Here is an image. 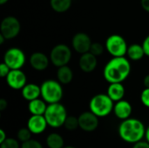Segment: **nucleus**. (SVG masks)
Returning <instances> with one entry per match:
<instances>
[{
    "mask_svg": "<svg viewBox=\"0 0 149 148\" xmlns=\"http://www.w3.org/2000/svg\"><path fill=\"white\" fill-rule=\"evenodd\" d=\"M131 72V64L125 57H113L104 67V79L109 83H122Z\"/></svg>",
    "mask_w": 149,
    "mask_h": 148,
    "instance_id": "1",
    "label": "nucleus"
},
{
    "mask_svg": "<svg viewBox=\"0 0 149 148\" xmlns=\"http://www.w3.org/2000/svg\"><path fill=\"white\" fill-rule=\"evenodd\" d=\"M120 137L127 143H136L142 140L146 135V128L144 124L137 119L128 118L122 120L119 126Z\"/></svg>",
    "mask_w": 149,
    "mask_h": 148,
    "instance_id": "2",
    "label": "nucleus"
},
{
    "mask_svg": "<svg viewBox=\"0 0 149 148\" xmlns=\"http://www.w3.org/2000/svg\"><path fill=\"white\" fill-rule=\"evenodd\" d=\"M42 99L48 104L58 103L63 98V87L59 81L48 79L40 85Z\"/></svg>",
    "mask_w": 149,
    "mask_h": 148,
    "instance_id": "3",
    "label": "nucleus"
},
{
    "mask_svg": "<svg viewBox=\"0 0 149 148\" xmlns=\"http://www.w3.org/2000/svg\"><path fill=\"white\" fill-rule=\"evenodd\" d=\"M48 126L53 128H59L64 126L67 118V112L65 107L58 103L49 104L44 114Z\"/></svg>",
    "mask_w": 149,
    "mask_h": 148,
    "instance_id": "4",
    "label": "nucleus"
},
{
    "mask_svg": "<svg viewBox=\"0 0 149 148\" xmlns=\"http://www.w3.org/2000/svg\"><path fill=\"white\" fill-rule=\"evenodd\" d=\"M113 101L107 94L100 93L93 96L89 103V108L92 113L99 118L106 117L113 111Z\"/></svg>",
    "mask_w": 149,
    "mask_h": 148,
    "instance_id": "5",
    "label": "nucleus"
},
{
    "mask_svg": "<svg viewBox=\"0 0 149 148\" xmlns=\"http://www.w3.org/2000/svg\"><path fill=\"white\" fill-rule=\"evenodd\" d=\"M106 49L113 57H124L127 52L128 46L122 36L113 34L107 38Z\"/></svg>",
    "mask_w": 149,
    "mask_h": 148,
    "instance_id": "6",
    "label": "nucleus"
},
{
    "mask_svg": "<svg viewBox=\"0 0 149 148\" xmlns=\"http://www.w3.org/2000/svg\"><path fill=\"white\" fill-rule=\"evenodd\" d=\"M72 58L71 49L64 44L55 45L50 53V61L54 66L60 67L66 65Z\"/></svg>",
    "mask_w": 149,
    "mask_h": 148,
    "instance_id": "7",
    "label": "nucleus"
},
{
    "mask_svg": "<svg viewBox=\"0 0 149 148\" xmlns=\"http://www.w3.org/2000/svg\"><path fill=\"white\" fill-rule=\"evenodd\" d=\"M3 62L11 70L21 69L25 64V54L20 48H10L3 55Z\"/></svg>",
    "mask_w": 149,
    "mask_h": 148,
    "instance_id": "8",
    "label": "nucleus"
},
{
    "mask_svg": "<svg viewBox=\"0 0 149 148\" xmlns=\"http://www.w3.org/2000/svg\"><path fill=\"white\" fill-rule=\"evenodd\" d=\"M20 31L21 24L17 17L8 16L2 20L0 24V31L6 39L15 38L19 34Z\"/></svg>",
    "mask_w": 149,
    "mask_h": 148,
    "instance_id": "9",
    "label": "nucleus"
},
{
    "mask_svg": "<svg viewBox=\"0 0 149 148\" xmlns=\"http://www.w3.org/2000/svg\"><path fill=\"white\" fill-rule=\"evenodd\" d=\"M26 75L21 69L10 70L6 77L7 85L13 90H22L23 87L27 84Z\"/></svg>",
    "mask_w": 149,
    "mask_h": 148,
    "instance_id": "10",
    "label": "nucleus"
},
{
    "mask_svg": "<svg viewBox=\"0 0 149 148\" xmlns=\"http://www.w3.org/2000/svg\"><path fill=\"white\" fill-rule=\"evenodd\" d=\"M79 128L85 132H93L99 126V117L93 113L85 112L79 116Z\"/></svg>",
    "mask_w": 149,
    "mask_h": 148,
    "instance_id": "11",
    "label": "nucleus"
},
{
    "mask_svg": "<svg viewBox=\"0 0 149 148\" xmlns=\"http://www.w3.org/2000/svg\"><path fill=\"white\" fill-rule=\"evenodd\" d=\"M92 44L91 38L84 32H79L75 34L72 41V48L80 54L90 51Z\"/></svg>",
    "mask_w": 149,
    "mask_h": 148,
    "instance_id": "12",
    "label": "nucleus"
},
{
    "mask_svg": "<svg viewBox=\"0 0 149 148\" xmlns=\"http://www.w3.org/2000/svg\"><path fill=\"white\" fill-rule=\"evenodd\" d=\"M48 124L44 115H31L27 121V127L33 134H40L46 129Z\"/></svg>",
    "mask_w": 149,
    "mask_h": 148,
    "instance_id": "13",
    "label": "nucleus"
},
{
    "mask_svg": "<svg viewBox=\"0 0 149 148\" xmlns=\"http://www.w3.org/2000/svg\"><path fill=\"white\" fill-rule=\"evenodd\" d=\"M79 65L82 72L90 73L93 72L95 68L97 67V65H98L97 57L93 55V53H91L90 51L83 53L81 54V57L79 58Z\"/></svg>",
    "mask_w": 149,
    "mask_h": 148,
    "instance_id": "14",
    "label": "nucleus"
},
{
    "mask_svg": "<svg viewBox=\"0 0 149 148\" xmlns=\"http://www.w3.org/2000/svg\"><path fill=\"white\" fill-rule=\"evenodd\" d=\"M30 65L36 71H45L49 65V58L45 53L37 51L31 55Z\"/></svg>",
    "mask_w": 149,
    "mask_h": 148,
    "instance_id": "15",
    "label": "nucleus"
},
{
    "mask_svg": "<svg viewBox=\"0 0 149 148\" xmlns=\"http://www.w3.org/2000/svg\"><path fill=\"white\" fill-rule=\"evenodd\" d=\"M132 112H133V107L131 104L127 100L121 99L120 101H117L113 106V113L115 116L121 120L130 118Z\"/></svg>",
    "mask_w": 149,
    "mask_h": 148,
    "instance_id": "16",
    "label": "nucleus"
},
{
    "mask_svg": "<svg viewBox=\"0 0 149 148\" xmlns=\"http://www.w3.org/2000/svg\"><path fill=\"white\" fill-rule=\"evenodd\" d=\"M22 96L27 101H31L33 99H38L41 96V88L36 84H26L22 89Z\"/></svg>",
    "mask_w": 149,
    "mask_h": 148,
    "instance_id": "17",
    "label": "nucleus"
},
{
    "mask_svg": "<svg viewBox=\"0 0 149 148\" xmlns=\"http://www.w3.org/2000/svg\"><path fill=\"white\" fill-rule=\"evenodd\" d=\"M125 87L121 83H112L107 88V95L114 102L121 100L125 96Z\"/></svg>",
    "mask_w": 149,
    "mask_h": 148,
    "instance_id": "18",
    "label": "nucleus"
},
{
    "mask_svg": "<svg viewBox=\"0 0 149 148\" xmlns=\"http://www.w3.org/2000/svg\"><path fill=\"white\" fill-rule=\"evenodd\" d=\"M47 106L44 99H36L29 101L28 110L31 115H44L46 111Z\"/></svg>",
    "mask_w": 149,
    "mask_h": 148,
    "instance_id": "19",
    "label": "nucleus"
},
{
    "mask_svg": "<svg viewBox=\"0 0 149 148\" xmlns=\"http://www.w3.org/2000/svg\"><path fill=\"white\" fill-rule=\"evenodd\" d=\"M57 78H58V81H59L62 85H67L72 82L73 79V72L67 65H63L58 67Z\"/></svg>",
    "mask_w": 149,
    "mask_h": 148,
    "instance_id": "20",
    "label": "nucleus"
},
{
    "mask_svg": "<svg viewBox=\"0 0 149 148\" xmlns=\"http://www.w3.org/2000/svg\"><path fill=\"white\" fill-rule=\"evenodd\" d=\"M127 55L131 60L138 61V60H141L146 54L142 47V44H133L130 46H128Z\"/></svg>",
    "mask_w": 149,
    "mask_h": 148,
    "instance_id": "21",
    "label": "nucleus"
},
{
    "mask_svg": "<svg viewBox=\"0 0 149 148\" xmlns=\"http://www.w3.org/2000/svg\"><path fill=\"white\" fill-rule=\"evenodd\" d=\"M50 4L54 11L63 13L71 8L72 0H50Z\"/></svg>",
    "mask_w": 149,
    "mask_h": 148,
    "instance_id": "22",
    "label": "nucleus"
},
{
    "mask_svg": "<svg viewBox=\"0 0 149 148\" xmlns=\"http://www.w3.org/2000/svg\"><path fill=\"white\" fill-rule=\"evenodd\" d=\"M46 145L49 148H63L65 142L62 136L58 133H50L46 138Z\"/></svg>",
    "mask_w": 149,
    "mask_h": 148,
    "instance_id": "23",
    "label": "nucleus"
},
{
    "mask_svg": "<svg viewBox=\"0 0 149 148\" xmlns=\"http://www.w3.org/2000/svg\"><path fill=\"white\" fill-rule=\"evenodd\" d=\"M64 126L68 130V131H74L78 127H79V118H76L74 116H67Z\"/></svg>",
    "mask_w": 149,
    "mask_h": 148,
    "instance_id": "24",
    "label": "nucleus"
},
{
    "mask_svg": "<svg viewBox=\"0 0 149 148\" xmlns=\"http://www.w3.org/2000/svg\"><path fill=\"white\" fill-rule=\"evenodd\" d=\"M31 133H32L28 129V127H26V128H21V129L18 130L17 134V140L23 143V142H25V141H28V140H31Z\"/></svg>",
    "mask_w": 149,
    "mask_h": 148,
    "instance_id": "25",
    "label": "nucleus"
},
{
    "mask_svg": "<svg viewBox=\"0 0 149 148\" xmlns=\"http://www.w3.org/2000/svg\"><path fill=\"white\" fill-rule=\"evenodd\" d=\"M0 148H20V147L17 140L12 138H7L3 143L0 144Z\"/></svg>",
    "mask_w": 149,
    "mask_h": 148,
    "instance_id": "26",
    "label": "nucleus"
},
{
    "mask_svg": "<svg viewBox=\"0 0 149 148\" xmlns=\"http://www.w3.org/2000/svg\"><path fill=\"white\" fill-rule=\"evenodd\" d=\"M104 51V46L99 43V42H95V43H93L92 45H91V48H90V52L93 53V55H95L96 57L98 56H100Z\"/></svg>",
    "mask_w": 149,
    "mask_h": 148,
    "instance_id": "27",
    "label": "nucleus"
},
{
    "mask_svg": "<svg viewBox=\"0 0 149 148\" xmlns=\"http://www.w3.org/2000/svg\"><path fill=\"white\" fill-rule=\"evenodd\" d=\"M21 148H43V146L38 140L31 139L28 141L23 142L21 145Z\"/></svg>",
    "mask_w": 149,
    "mask_h": 148,
    "instance_id": "28",
    "label": "nucleus"
},
{
    "mask_svg": "<svg viewBox=\"0 0 149 148\" xmlns=\"http://www.w3.org/2000/svg\"><path fill=\"white\" fill-rule=\"evenodd\" d=\"M141 103L149 108V88H145L141 93Z\"/></svg>",
    "mask_w": 149,
    "mask_h": 148,
    "instance_id": "29",
    "label": "nucleus"
},
{
    "mask_svg": "<svg viewBox=\"0 0 149 148\" xmlns=\"http://www.w3.org/2000/svg\"><path fill=\"white\" fill-rule=\"evenodd\" d=\"M10 70L11 69L4 62L1 63V65H0V76L2 78H6L7 75L9 74V72H10Z\"/></svg>",
    "mask_w": 149,
    "mask_h": 148,
    "instance_id": "30",
    "label": "nucleus"
},
{
    "mask_svg": "<svg viewBox=\"0 0 149 148\" xmlns=\"http://www.w3.org/2000/svg\"><path fill=\"white\" fill-rule=\"evenodd\" d=\"M142 47L144 49V51H145V54L149 57V35L147 36L142 43Z\"/></svg>",
    "mask_w": 149,
    "mask_h": 148,
    "instance_id": "31",
    "label": "nucleus"
},
{
    "mask_svg": "<svg viewBox=\"0 0 149 148\" xmlns=\"http://www.w3.org/2000/svg\"><path fill=\"white\" fill-rule=\"evenodd\" d=\"M133 148H149V143L148 141H138L134 143Z\"/></svg>",
    "mask_w": 149,
    "mask_h": 148,
    "instance_id": "32",
    "label": "nucleus"
},
{
    "mask_svg": "<svg viewBox=\"0 0 149 148\" xmlns=\"http://www.w3.org/2000/svg\"><path fill=\"white\" fill-rule=\"evenodd\" d=\"M141 4L143 10L149 13V0H141Z\"/></svg>",
    "mask_w": 149,
    "mask_h": 148,
    "instance_id": "33",
    "label": "nucleus"
},
{
    "mask_svg": "<svg viewBox=\"0 0 149 148\" xmlns=\"http://www.w3.org/2000/svg\"><path fill=\"white\" fill-rule=\"evenodd\" d=\"M8 106V102L5 99H0V111H4Z\"/></svg>",
    "mask_w": 149,
    "mask_h": 148,
    "instance_id": "34",
    "label": "nucleus"
},
{
    "mask_svg": "<svg viewBox=\"0 0 149 148\" xmlns=\"http://www.w3.org/2000/svg\"><path fill=\"white\" fill-rule=\"evenodd\" d=\"M6 139H7V137H6L5 132L3 129H0V144L3 143Z\"/></svg>",
    "mask_w": 149,
    "mask_h": 148,
    "instance_id": "35",
    "label": "nucleus"
},
{
    "mask_svg": "<svg viewBox=\"0 0 149 148\" xmlns=\"http://www.w3.org/2000/svg\"><path fill=\"white\" fill-rule=\"evenodd\" d=\"M143 85H144L145 88H149V74L145 76V78L143 79Z\"/></svg>",
    "mask_w": 149,
    "mask_h": 148,
    "instance_id": "36",
    "label": "nucleus"
},
{
    "mask_svg": "<svg viewBox=\"0 0 149 148\" xmlns=\"http://www.w3.org/2000/svg\"><path fill=\"white\" fill-rule=\"evenodd\" d=\"M146 139H147V141L149 143V126H148V128L146 129V135H145Z\"/></svg>",
    "mask_w": 149,
    "mask_h": 148,
    "instance_id": "37",
    "label": "nucleus"
},
{
    "mask_svg": "<svg viewBox=\"0 0 149 148\" xmlns=\"http://www.w3.org/2000/svg\"><path fill=\"white\" fill-rule=\"evenodd\" d=\"M5 40H6V38H5L1 34V33H0V44H3V42H4Z\"/></svg>",
    "mask_w": 149,
    "mask_h": 148,
    "instance_id": "38",
    "label": "nucleus"
},
{
    "mask_svg": "<svg viewBox=\"0 0 149 148\" xmlns=\"http://www.w3.org/2000/svg\"><path fill=\"white\" fill-rule=\"evenodd\" d=\"M9 0H0V4H4V3H6L7 2H8Z\"/></svg>",
    "mask_w": 149,
    "mask_h": 148,
    "instance_id": "39",
    "label": "nucleus"
},
{
    "mask_svg": "<svg viewBox=\"0 0 149 148\" xmlns=\"http://www.w3.org/2000/svg\"><path fill=\"white\" fill-rule=\"evenodd\" d=\"M63 148H76V147H70V146H68V147H64Z\"/></svg>",
    "mask_w": 149,
    "mask_h": 148,
    "instance_id": "40",
    "label": "nucleus"
}]
</instances>
